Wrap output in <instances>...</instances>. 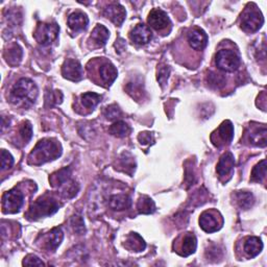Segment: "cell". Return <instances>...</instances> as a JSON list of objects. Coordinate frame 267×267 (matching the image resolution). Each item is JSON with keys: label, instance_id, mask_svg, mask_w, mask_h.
<instances>
[{"label": "cell", "instance_id": "obj_1", "mask_svg": "<svg viewBox=\"0 0 267 267\" xmlns=\"http://www.w3.org/2000/svg\"><path fill=\"white\" fill-rule=\"evenodd\" d=\"M38 97V88L36 84L29 79L19 80L11 89L10 101L13 105L29 108L31 107Z\"/></svg>", "mask_w": 267, "mask_h": 267}, {"label": "cell", "instance_id": "obj_2", "mask_svg": "<svg viewBox=\"0 0 267 267\" xmlns=\"http://www.w3.org/2000/svg\"><path fill=\"white\" fill-rule=\"evenodd\" d=\"M62 154L61 145L52 139H43L38 142L29 155V163L41 165L55 160Z\"/></svg>", "mask_w": 267, "mask_h": 267}, {"label": "cell", "instance_id": "obj_3", "mask_svg": "<svg viewBox=\"0 0 267 267\" xmlns=\"http://www.w3.org/2000/svg\"><path fill=\"white\" fill-rule=\"evenodd\" d=\"M49 181L53 187L62 188V193L66 197H73L79 191V186L71 180V171L67 167L54 173L49 178Z\"/></svg>", "mask_w": 267, "mask_h": 267}, {"label": "cell", "instance_id": "obj_4", "mask_svg": "<svg viewBox=\"0 0 267 267\" xmlns=\"http://www.w3.org/2000/svg\"><path fill=\"white\" fill-rule=\"evenodd\" d=\"M60 209V204L50 196H43L37 199L30 207L28 211V216L31 219H37L41 217H46L58 212Z\"/></svg>", "mask_w": 267, "mask_h": 267}, {"label": "cell", "instance_id": "obj_5", "mask_svg": "<svg viewBox=\"0 0 267 267\" xmlns=\"http://www.w3.org/2000/svg\"><path fill=\"white\" fill-rule=\"evenodd\" d=\"M60 31L59 25L55 22L39 23L35 30V39L40 45L48 46L58 39Z\"/></svg>", "mask_w": 267, "mask_h": 267}, {"label": "cell", "instance_id": "obj_6", "mask_svg": "<svg viewBox=\"0 0 267 267\" xmlns=\"http://www.w3.org/2000/svg\"><path fill=\"white\" fill-rule=\"evenodd\" d=\"M215 63L218 69L225 72H234L240 66L239 55L231 49H221L217 52Z\"/></svg>", "mask_w": 267, "mask_h": 267}, {"label": "cell", "instance_id": "obj_7", "mask_svg": "<svg viewBox=\"0 0 267 267\" xmlns=\"http://www.w3.org/2000/svg\"><path fill=\"white\" fill-rule=\"evenodd\" d=\"M24 203V196L21 191L18 189H12L6 192L3 196V209L4 213H18L20 211Z\"/></svg>", "mask_w": 267, "mask_h": 267}, {"label": "cell", "instance_id": "obj_8", "mask_svg": "<svg viewBox=\"0 0 267 267\" xmlns=\"http://www.w3.org/2000/svg\"><path fill=\"white\" fill-rule=\"evenodd\" d=\"M264 23V18L260 11L256 9L246 10L241 17V27L246 30L255 32L261 28Z\"/></svg>", "mask_w": 267, "mask_h": 267}, {"label": "cell", "instance_id": "obj_9", "mask_svg": "<svg viewBox=\"0 0 267 267\" xmlns=\"http://www.w3.org/2000/svg\"><path fill=\"white\" fill-rule=\"evenodd\" d=\"M199 225L207 233H214L222 225V218L219 213L214 211H206L199 217Z\"/></svg>", "mask_w": 267, "mask_h": 267}, {"label": "cell", "instance_id": "obj_10", "mask_svg": "<svg viewBox=\"0 0 267 267\" xmlns=\"http://www.w3.org/2000/svg\"><path fill=\"white\" fill-rule=\"evenodd\" d=\"M213 135L217 136V139L212 140L213 144L216 146L230 144L234 137V127L231 121L225 120L223 121L219 127L213 132Z\"/></svg>", "mask_w": 267, "mask_h": 267}, {"label": "cell", "instance_id": "obj_11", "mask_svg": "<svg viewBox=\"0 0 267 267\" xmlns=\"http://www.w3.org/2000/svg\"><path fill=\"white\" fill-rule=\"evenodd\" d=\"M62 74L69 81L79 82L83 79V67L79 61L67 59L62 66Z\"/></svg>", "mask_w": 267, "mask_h": 267}, {"label": "cell", "instance_id": "obj_12", "mask_svg": "<svg viewBox=\"0 0 267 267\" xmlns=\"http://www.w3.org/2000/svg\"><path fill=\"white\" fill-rule=\"evenodd\" d=\"M148 24L156 30H164L170 25V19L161 9L152 10L148 15Z\"/></svg>", "mask_w": 267, "mask_h": 267}, {"label": "cell", "instance_id": "obj_13", "mask_svg": "<svg viewBox=\"0 0 267 267\" xmlns=\"http://www.w3.org/2000/svg\"><path fill=\"white\" fill-rule=\"evenodd\" d=\"M130 39L138 45H145L152 39V32L145 24H138L130 31Z\"/></svg>", "mask_w": 267, "mask_h": 267}, {"label": "cell", "instance_id": "obj_14", "mask_svg": "<svg viewBox=\"0 0 267 267\" xmlns=\"http://www.w3.org/2000/svg\"><path fill=\"white\" fill-rule=\"evenodd\" d=\"M104 14L113 23H115L118 26L123 23L126 16L125 9L119 4H111L105 9Z\"/></svg>", "mask_w": 267, "mask_h": 267}, {"label": "cell", "instance_id": "obj_15", "mask_svg": "<svg viewBox=\"0 0 267 267\" xmlns=\"http://www.w3.org/2000/svg\"><path fill=\"white\" fill-rule=\"evenodd\" d=\"M234 165H235L234 156L231 154V152H225L224 155L221 156L217 164L216 171L218 176L221 179L225 177H231V174L233 173L234 169Z\"/></svg>", "mask_w": 267, "mask_h": 267}, {"label": "cell", "instance_id": "obj_16", "mask_svg": "<svg viewBox=\"0 0 267 267\" xmlns=\"http://www.w3.org/2000/svg\"><path fill=\"white\" fill-rule=\"evenodd\" d=\"M188 42L193 49L204 50L208 44L207 34L199 28H194L188 34Z\"/></svg>", "mask_w": 267, "mask_h": 267}, {"label": "cell", "instance_id": "obj_17", "mask_svg": "<svg viewBox=\"0 0 267 267\" xmlns=\"http://www.w3.org/2000/svg\"><path fill=\"white\" fill-rule=\"evenodd\" d=\"M196 246V237L192 233H187L182 238V242L180 243L179 251H177V253L183 257H188L195 253Z\"/></svg>", "mask_w": 267, "mask_h": 267}, {"label": "cell", "instance_id": "obj_18", "mask_svg": "<svg viewBox=\"0 0 267 267\" xmlns=\"http://www.w3.org/2000/svg\"><path fill=\"white\" fill-rule=\"evenodd\" d=\"M88 24H89V19L87 15L82 12L72 13L68 17V25L75 32L85 30L88 27Z\"/></svg>", "mask_w": 267, "mask_h": 267}, {"label": "cell", "instance_id": "obj_19", "mask_svg": "<svg viewBox=\"0 0 267 267\" xmlns=\"http://www.w3.org/2000/svg\"><path fill=\"white\" fill-rule=\"evenodd\" d=\"M109 37H110L109 29L102 24H97L92 30V34L90 36V40L95 46L103 47L107 44L109 40Z\"/></svg>", "mask_w": 267, "mask_h": 267}, {"label": "cell", "instance_id": "obj_20", "mask_svg": "<svg viewBox=\"0 0 267 267\" xmlns=\"http://www.w3.org/2000/svg\"><path fill=\"white\" fill-rule=\"evenodd\" d=\"M64 234L60 227H54L45 237V247L48 251L54 252L63 241Z\"/></svg>", "mask_w": 267, "mask_h": 267}, {"label": "cell", "instance_id": "obj_21", "mask_svg": "<svg viewBox=\"0 0 267 267\" xmlns=\"http://www.w3.org/2000/svg\"><path fill=\"white\" fill-rule=\"evenodd\" d=\"M243 249L247 257L255 258L262 252L263 242L258 237H250L245 240Z\"/></svg>", "mask_w": 267, "mask_h": 267}, {"label": "cell", "instance_id": "obj_22", "mask_svg": "<svg viewBox=\"0 0 267 267\" xmlns=\"http://www.w3.org/2000/svg\"><path fill=\"white\" fill-rule=\"evenodd\" d=\"M117 69L115 68L113 64L109 63H105L99 67V76L103 81L104 84L110 86L112 85L115 80L117 79Z\"/></svg>", "mask_w": 267, "mask_h": 267}, {"label": "cell", "instance_id": "obj_23", "mask_svg": "<svg viewBox=\"0 0 267 267\" xmlns=\"http://www.w3.org/2000/svg\"><path fill=\"white\" fill-rule=\"evenodd\" d=\"M109 205L113 210L122 211V210H126L131 206V199L126 194H116L110 197Z\"/></svg>", "mask_w": 267, "mask_h": 267}, {"label": "cell", "instance_id": "obj_24", "mask_svg": "<svg viewBox=\"0 0 267 267\" xmlns=\"http://www.w3.org/2000/svg\"><path fill=\"white\" fill-rule=\"evenodd\" d=\"M125 246L131 252H142L145 250L146 244L140 235L137 233H130L126 238Z\"/></svg>", "mask_w": 267, "mask_h": 267}, {"label": "cell", "instance_id": "obj_25", "mask_svg": "<svg viewBox=\"0 0 267 267\" xmlns=\"http://www.w3.org/2000/svg\"><path fill=\"white\" fill-rule=\"evenodd\" d=\"M266 126L262 125L261 127H257L253 129L250 134V141L255 146L265 147L266 146Z\"/></svg>", "mask_w": 267, "mask_h": 267}, {"label": "cell", "instance_id": "obj_26", "mask_svg": "<svg viewBox=\"0 0 267 267\" xmlns=\"http://www.w3.org/2000/svg\"><path fill=\"white\" fill-rule=\"evenodd\" d=\"M235 197H236V202H237L238 206L243 210H247V209L252 208L254 203H255L254 195L251 192L239 191L236 193Z\"/></svg>", "mask_w": 267, "mask_h": 267}, {"label": "cell", "instance_id": "obj_27", "mask_svg": "<svg viewBox=\"0 0 267 267\" xmlns=\"http://www.w3.org/2000/svg\"><path fill=\"white\" fill-rule=\"evenodd\" d=\"M82 104L85 108L87 109H94L101 102H102V96L97 93L94 92H87L84 93L81 96Z\"/></svg>", "mask_w": 267, "mask_h": 267}, {"label": "cell", "instance_id": "obj_28", "mask_svg": "<svg viewBox=\"0 0 267 267\" xmlns=\"http://www.w3.org/2000/svg\"><path fill=\"white\" fill-rule=\"evenodd\" d=\"M137 208H138V211L141 214H150V213L155 212L156 205L150 197L143 195L139 198Z\"/></svg>", "mask_w": 267, "mask_h": 267}, {"label": "cell", "instance_id": "obj_29", "mask_svg": "<svg viewBox=\"0 0 267 267\" xmlns=\"http://www.w3.org/2000/svg\"><path fill=\"white\" fill-rule=\"evenodd\" d=\"M7 62L11 65H16L21 61L22 58V48L18 45L12 46L5 53Z\"/></svg>", "mask_w": 267, "mask_h": 267}, {"label": "cell", "instance_id": "obj_30", "mask_svg": "<svg viewBox=\"0 0 267 267\" xmlns=\"http://www.w3.org/2000/svg\"><path fill=\"white\" fill-rule=\"evenodd\" d=\"M110 132L112 134L113 136H116V137H119V138H122V137H125L127 136L129 131H130V128L129 126L124 122V121H116L114 122L111 127H110Z\"/></svg>", "mask_w": 267, "mask_h": 267}, {"label": "cell", "instance_id": "obj_31", "mask_svg": "<svg viewBox=\"0 0 267 267\" xmlns=\"http://www.w3.org/2000/svg\"><path fill=\"white\" fill-rule=\"evenodd\" d=\"M266 177V160H262L257 164L252 171V180L255 182H262Z\"/></svg>", "mask_w": 267, "mask_h": 267}, {"label": "cell", "instance_id": "obj_32", "mask_svg": "<svg viewBox=\"0 0 267 267\" xmlns=\"http://www.w3.org/2000/svg\"><path fill=\"white\" fill-rule=\"evenodd\" d=\"M208 83L211 87L219 89V88L224 86L225 79H224V76H222L221 74L210 73L209 76H208Z\"/></svg>", "mask_w": 267, "mask_h": 267}, {"label": "cell", "instance_id": "obj_33", "mask_svg": "<svg viewBox=\"0 0 267 267\" xmlns=\"http://www.w3.org/2000/svg\"><path fill=\"white\" fill-rule=\"evenodd\" d=\"M71 225L73 227L74 232H76L80 235H83L85 233V223L83 220V217L80 215H75L71 218Z\"/></svg>", "mask_w": 267, "mask_h": 267}, {"label": "cell", "instance_id": "obj_34", "mask_svg": "<svg viewBox=\"0 0 267 267\" xmlns=\"http://www.w3.org/2000/svg\"><path fill=\"white\" fill-rule=\"evenodd\" d=\"M19 132H20V136L22 137V139L27 143L31 137H32V126L28 121H24L20 128H19Z\"/></svg>", "mask_w": 267, "mask_h": 267}, {"label": "cell", "instance_id": "obj_35", "mask_svg": "<svg viewBox=\"0 0 267 267\" xmlns=\"http://www.w3.org/2000/svg\"><path fill=\"white\" fill-rule=\"evenodd\" d=\"M104 113H105V116L109 120H114V119H116V118L121 116V111L116 105H112V106L106 108Z\"/></svg>", "mask_w": 267, "mask_h": 267}, {"label": "cell", "instance_id": "obj_36", "mask_svg": "<svg viewBox=\"0 0 267 267\" xmlns=\"http://www.w3.org/2000/svg\"><path fill=\"white\" fill-rule=\"evenodd\" d=\"M14 165V159L12 155L6 149L2 150V169L8 170Z\"/></svg>", "mask_w": 267, "mask_h": 267}, {"label": "cell", "instance_id": "obj_37", "mask_svg": "<svg viewBox=\"0 0 267 267\" xmlns=\"http://www.w3.org/2000/svg\"><path fill=\"white\" fill-rule=\"evenodd\" d=\"M23 265L26 266H43L45 265L44 262L40 259L38 258L35 255H28L24 260H23Z\"/></svg>", "mask_w": 267, "mask_h": 267}, {"label": "cell", "instance_id": "obj_38", "mask_svg": "<svg viewBox=\"0 0 267 267\" xmlns=\"http://www.w3.org/2000/svg\"><path fill=\"white\" fill-rule=\"evenodd\" d=\"M169 72L170 69L168 66H163L159 69L158 71V81L160 82L161 85H165L167 80H168V76H169Z\"/></svg>", "mask_w": 267, "mask_h": 267}, {"label": "cell", "instance_id": "obj_39", "mask_svg": "<svg viewBox=\"0 0 267 267\" xmlns=\"http://www.w3.org/2000/svg\"><path fill=\"white\" fill-rule=\"evenodd\" d=\"M138 139L141 144H149L152 141V135L149 132H141Z\"/></svg>", "mask_w": 267, "mask_h": 267}]
</instances>
